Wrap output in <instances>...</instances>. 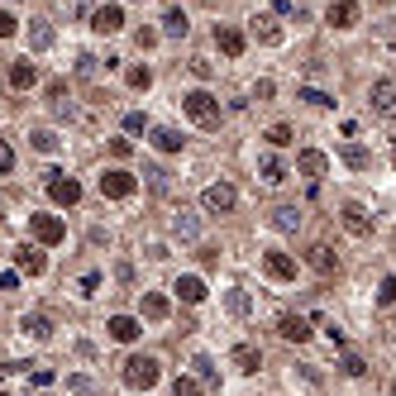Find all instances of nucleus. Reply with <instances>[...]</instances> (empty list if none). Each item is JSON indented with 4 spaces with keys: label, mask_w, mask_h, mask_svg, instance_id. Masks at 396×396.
Segmentation results:
<instances>
[{
    "label": "nucleus",
    "mask_w": 396,
    "mask_h": 396,
    "mask_svg": "<svg viewBox=\"0 0 396 396\" xmlns=\"http://www.w3.org/2000/svg\"><path fill=\"white\" fill-rule=\"evenodd\" d=\"M182 115L191 120V125H201V129H220V101H215L211 91H186Z\"/></svg>",
    "instance_id": "f257e3e1"
},
{
    "label": "nucleus",
    "mask_w": 396,
    "mask_h": 396,
    "mask_svg": "<svg viewBox=\"0 0 396 396\" xmlns=\"http://www.w3.org/2000/svg\"><path fill=\"white\" fill-rule=\"evenodd\" d=\"M158 377H162V363L153 358V353H134L129 363H125V382H129V387H139V392L158 387Z\"/></svg>",
    "instance_id": "f03ea898"
},
{
    "label": "nucleus",
    "mask_w": 396,
    "mask_h": 396,
    "mask_svg": "<svg viewBox=\"0 0 396 396\" xmlns=\"http://www.w3.org/2000/svg\"><path fill=\"white\" fill-rule=\"evenodd\" d=\"M134 191H139V177H134V172H125V167L101 172V196H110V201H129Z\"/></svg>",
    "instance_id": "7ed1b4c3"
},
{
    "label": "nucleus",
    "mask_w": 396,
    "mask_h": 396,
    "mask_svg": "<svg viewBox=\"0 0 396 396\" xmlns=\"http://www.w3.org/2000/svg\"><path fill=\"white\" fill-rule=\"evenodd\" d=\"M368 106H372V115H382V120H396V77H377V81H372Z\"/></svg>",
    "instance_id": "20e7f679"
},
{
    "label": "nucleus",
    "mask_w": 396,
    "mask_h": 396,
    "mask_svg": "<svg viewBox=\"0 0 396 396\" xmlns=\"http://www.w3.org/2000/svg\"><path fill=\"white\" fill-rule=\"evenodd\" d=\"M201 206H206L211 215H229L239 206V191L229 182H211L206 191H201Z\"/></svg>",
    "instance_id": "39448f33"
},
{
    "label": "nucleus",
    "mask_w": 396,
    "mask_h": 396,
    "mask_svg": "<svg viewBox=\"0 0 396 396\" xmlns=\"http://www.w3.org/2000/svg\"><path fill=\"white\" fill-rule=\"evenodd\" d=\"M29 234L38 239L43 248H53V243H62V239H67V225H62L57 215H29Z\"/></svg>",
    "instance_id": "423d86ee"
},
{
    "label": "nucleus",
    "mask_w": 396,
    "mask_h": 396,
    "mask_svg": "<svg viewBox=\"0 0 396 396\" xmlns=\"http://www.w3.org/2000/svg\"><path fill=\"white\" fill-rule=\"evenodd\" d=\"M263 272L272 277V282H296V258L282 253V248H267L263 253Z\"/></svg>",
    "instance_id": "0eeeda50"
},
{
    "label": "nucleus",
    "mask_w": 396,
    "mask_h": 396,
    "mask_svg": "<svg viewBox=\"0 0 396 396\" xmlns=\"http://www.w3.org/2000/svg\"><path fill=\"white\" fill-rule=\"evenodd\" d=\"M48 196H53V206H77L81 186L72 177H62V172H48Z\"/></svg>",
    "instance_id": "6e6552de"
},
{
    "label": "nucleus",
    "mask_w": 396,
    "mask_h": 396,
    "mask_svg": "<svg viewBox=\"0 0 396 396\" xmlns=\"http://www.w3.org/2000/svg\"><path fill=\"white\" fill-rule=\"evenodd\" d=\"M358 0H330V10H325V20H330V29H353L358 24Z\"/></svg>",
    "instance_id": "1a4fd4ad"
},
{
    "label": "nucleus",
    "mask_w": 396,
    "mask_h": 396,
    "mask_svg": "<svg viewBox=\"0 0 396 396\" xmlns=\"http://www.w3.org/2000/svg\"><path fill=\"white\" fill-rule=\"evenodd\" d=\"M91 29H96V34H120V29H125V10H120V5H96Z\"/></svg>",
    "instance_id": "9d476101"
},
{
    "label": "nucleus",
    "mask_w": 396,
    "mask_h": 396,
    "mask_svg": "<svg viewBox=\"0 0 396 396\" xmlns=\"http://www.w3.org/2000/svg\"><path fill=\"white\" fill-rule=\"evenodd\" d=\"M215 48H220L225 57H239L243 48H248V38H243L234 24H215Z\"/></svg>",
    "instance_id": "9b49d317"
},
{
    "label": "nucleus",
    "mask_w": 396,
    "mask_h": 396,
    "mask_svg": "<svg viewBox=\"0 0 396 396\" xmlns=\"http://www.w3.org/2000/svg\"><path fill=\"white\" fill-rule=\"evenodd\" d=\"M15 263H20V272H29V277H43V272H48V258H43L34 243H20V248H15Z\"/></svg>",
    "instance_id": "f8f14e48"
},
{
    "label": "nucleus",
    "mask_w": 396,
    "mask_h": 396,
    "mask_svg": "<svg viewBox=\"0 0 396 396\" xmlns=\"http://www.w3.org/2000/svg\"><path fill=\"white\" fill-rule=\"evenodd\" d=\"M306 263L316 267L320 277H330V272H339V258H334V248H330V243H311V248H306Z\"/></svg>",
    "instance_id": "ddd939ff"
},
{
    "label": "nucleus",
    "mask_w": 396,
    "mask_h": 396,
    "mask_svg": "<svg viewBox=\"0 0 396 396\" xmlns=\"http://www.w3.org/2000/svg\"><path fill=\"white\" fill-rule=\"evenodd\" d=\"M339 215H344V229H348V234H358V239H368V234H372V215L363 211V206H353V201H348Z\"/></svg>",
    "instance_id": "4468645a"
},
{
    "label": "nucleus",
    "mask_w": 396,
    "mask_h": 396,
    "mask_svg": "<svg viewBox=\"0 0 396 396\" xmlns=\"http://www.w3.org/2000/svg\"><path fill=\"white\" fill-rule=\"evenodd\" d=\"M5 81H10L15 91H29V86H38V67H34L29 57H20V62H10V72H5Z\"/></svg>",
    "instance_id": "2eb2a0df"
},
{
    "label": "nucleus",
    "mask_w": 396,
    "mask_h": 396,
    "mask_svg": "<svg viewBox=\"0 0 396 396\" xmlns=\"http://www.w3.org/2000/svg\"><path fill=\"white\" fill-rule=\"evenodd\" d=\"M296 172H301V177H311V182H320V177L330 172V158H325L320 148H306V153L296 158Z\"/></svg>",
    "instance_id": "dca6fc26"
},
{
    "label": "nucleus",
    "mask_w": 396,
    "mask_h": 396,
    "mask_svg": "<svg viewBox=\"0 0 396 396\" xmlns=\"http://www.w3.org/2000/svg\"><path fill=\"white\" fill-rule=\"evenodd\" d=\"M110 339H120V344H134L139 334H143V320H134V316H110Z\"/></svg>",
    "instance_id": "f3484780"
},
{
    "label": "nucleus",
    "mask_w": 396,
    "mask_h": 396,
    "mask_svg": "<svg viewBox=\"0 0 396 396\" xmlns=\"http://www.w3.org/2000/svg\"><path fill=\"white\" fill-rule=\"evenodd\" d=\"M229 363H234L239 372H258L263 368V353H258V344H234V348H229Z\"/></svg>",
    "instance_id": "a211bd4d"
},
{
    "label": "nucleus",
    "mask_w": 396,
    "mask_h": 396,
    "mask_svg": "<svg viewBox=\"0 0 396 396\" xmlns=\"http://www.w3.org/2000/svg\"><path fill=\"white\" fill-rule=\"evenodd\" d=\"M139 311H143V320H153V325H158V320H167V316H172V301H167L162 291H143Z\"/></svg>",
    "instance_id": "6ab92c4d"
},
{
    "label": "nucleus",
    "mask_w": 396,
    "mask_h": 396,
    "mask_svg": "<svg viewBox=\"0 0 396 396\" xmlns=\"http://www.w3.org/2000/svg\"><path fill=\"white\" fill-rule=\"evenodd\" d=\"M172 291L182 296L186 306H201V301H206V282H201L196 272H186V277H177V282H172Z\"/></svg>",
    "instance_id": "aec40b11"
},
{
    "label": "nucleus",
    "mask_w": 396,
    "mask_h": 396,
    "mask_svg": "<svg viewBox=\"0 0 396 396\" xmlns=\"http://www.w3.org/2000/svg\"><path fill=\"white\" fill-rule=\"evenodd\" d=\"M277 334L287 344H306L311 339V320H301V316H282L277 320Z\"/></svg>",
    "instance_id": "412c9836"
},
{
    "label": "nucleus",
    "mask_w": 396,
    "mask_h": 396,
    "mask_svg": "<svg viewBox=\"0 0 396 396\" xmlns=\"http://www.w3.org/2000/svg\"><path fill=\"white\" fill-rule=\"evenodd\" d=\"M148 143H153V148H158V153H182V134L177 129H167V125H158V129H148Z\"/></svg>",
    "instance_id": "4be33fe9"
},
{
    "label": "nucleus",
    "mask_w": 396,
    "mask_h": 396,
    "mask_svg": "<svg viewBox=\"0 0 396 396\" xmlns=\"http://www.w3.org/2000/svg\"><path fill=\"white\" fill-rule=\"evenodd\" d=\"M162 34H167V38H186V34H191V20H186V10H177V5H172V10L162 15Z\"/></svg>",
    "instance_id": "5701e85b"
},
{
    "label": "nucleus",
    "mask_w": 396,
    "mask_h": 396,
    "mask_svg": "<svg viewBox=\"0 0 396 396\" xmlns=\"http://www.w3.org/2000/svg\"><path fill=\"white\" fill-rule=\"evenodd\" d=\"M20 330H24L29 339H48V334H53V320L43 316V311H34V316L20 320Z\"/></svg>",
    "instance_id": "b1692460"
},
{
    "label": "nucleus",
    "mask_w": 396,
    "mask_h": 396,
    "mask_svg": "<svg viewBox=\"0 0 396 396\" xmlns=\"http://www.w3.org/2000/svg\"><path fill=\"white\" fill-rule=\"evenodd\" d=\"M48 106H53L57 120H72V101H67V81H53L48 86Z\"/></svg>",
    "instance_id": "393cba45"
},
{
    "label": "nucleus",
    "mask_w": 396,
    "mask_h": 396,
    "mask_svg": "<svg viewBox=\"0 0 396 396\" xmlns=\"http://www.w3.org/2000/svg\"><path fill=\"white\" fill-rule=\"evenodd\" d=\"M272 229L296 234V229H301V211H296V206H277V211H272Z\"/></svg>",
    "instance_id": "a878e982"
},
{
    "label": "nucleus",
    "mask_w": 396,
    "mask_h": 396,
    "mask_svg": "<svg viewBox=\"0 0 396 396\" xmlns=\"http://www.w3.org/2000/svg\"><path fill=\"white\" fill-rule=\"evenodd\" d=\"M172 234H177V239H196V234H201V215L177 211V215H172Z\"/></svg>",
    "instance_id": "bb28decb"
},
{
    "label": "nucleus",
    "mask_w": 396,
    "mask_h": 396,
    "mask_svg": "<svg viewBox=\"0 0 396 396\" xmlns=\"http://www.w3.org/2000/svg\"><path fill=\"white\" fill-rule=\"evenodd\" d=\"M248 24H253V34H258L263 43H282V29H277V20H272V15H253Z\"/></svg>",
    "instance_id": "cd10ccee"
},
{
    "label": "nucleus",
    "mask_w": 396,
    "mask_h": 396,
    "mask_svg": "<svg viewBox=\"0 0 396 396\" xmlns=\"http://www.w3.org/2000/svg\"><path fill=\"white\" fill-rule=\"evenodd\" d=\"M258 172H263V182H267V186H282V182H287V162H282V158H272V153H267V158L258 162Z\"/></svg>",
    "instance_id": "c85d7f7f"
},
{
    "label": "nucleus",
    "mask_w": 396,
    "mask_h": 396,
    "mask_svg": "<svg viewBox=\"0 0 396 396\" xmlns=\"http://www.w3.org/2000/svg\"><path fill=\"white\" fill-rule=\"evenodd\" d=\"M29 48H34V53H43V48H53V24H43V20H34V24H29Z\"/></svg>",
    "instance_id": "c756f323"
},
{
    "label": "nucleus",
    "mask_w": 396,
    "mask_h": 396,
    "mask_svg": "<svg viewBox=\"0 0 396 396\" xmlns=\"http://www.w3.org/2000/svg\"><path fill=\"white\" fill-rule=\"evenodd\" d=\"M296 101H306V106H316V110L334 106V96H330V91H320V86H296Z\"/></svg>",
    "instance_id": "7c9ffc66"
},
{
    "label": "nucleus",
    "mask_w": 396,
    "mask_h": 396,
    "mask_svg": "<svg viewBox=\"0 0 396 396\" xmlns=\"http://www.w3.org/2000/svg\"><path fill=\"white\" fill-rule=\"evenodd\" d=\"M339 158L348 162V167H358V172H363V167L372 162V153L363 148V143H344V148H339Z\"/></svg>",
    "instance_id": "2f4dec72"
},
{
    "label": "nucleus",
    "mask_w": 396,
    "mask_h": 396,
    "mask_svg": "<svg viewBox=\"0 0 396 396\" xmlns=\"http://www.w3.org/2000/svg\"><path fill=\"white\" fill-rule=\"evenodd\" d=\"M29 143H34L38 153H57V148H62V139H57L53 129H34V134H29Z\"/></svg>",
    "instance_id": "473e14b6"
},
{
    "label": "nucleus",
    "mask_w": 396,
    "mask_h": 396,
    "mask_svg": "<svg viewBox=\"0 0 396 396\" xmlns=\"http://www.w3.org/2000/svg\"><path fill=\"white\" fill-rule=\"evenodd\" d=\"M225 306H229V316H248V311H253V301H248V291H243V287L229 291V296H225Z\"/></svg>",
    "instance_id": "72a5a7b5"
},
{
    "label": "nucleus",
    "mask_w": 396,
    "mask_h": 396,
    "mask_svg": "<svg viewBox=\"0 0 396 396\" xmlns=\"http://www.w3.org/2000/svg\"><path fill=\"white\" fill-rule=\"evenodd\" d=\"M143 182H148V191H158V196L172 186V182H167V172H162V167H153V162H143Z\"/></svg>",
    "instance_id": "f704fd0d"
},
{
    "label": "nucleus",
    "mask_w": 396,
    "mask_h": 396,
    "mask_svg": "<svg viewBox=\"0 0 396 396\" xmlns=\"http://www.w3.org/2000/svg\"><path fill=\"white\" fill-rule=\"evenodd\" d=\"M125 81H129L134 91H148V86H153V72H148V67H129V72H125Z\"/></svg>",
    "instance_id": "c9c22d12"
},
{
    "label": "nucleus",
    "mask_w": 396,
    "mask_h": 396,
    "mask_svg": "<svg viewBox=\"0 0 396 396\" xmlns=\"http://www.w3.org/2000/svg\"><path fill=\"white\" fill-rule=\"evenodd\" d=\"M172 396H206V387H201L196 377H177V382H172Z\"/></svg>",
    "instance_id": "e433bc0d"
},
{
    "label": "nucleus",
    "mask_w": 396,
    "mask_h": 396,
    "mask_svg": "<svg viewBox=\"0 0 396 396\" xmlns=\"http://www.w3.org/2000/svg\"><path fill=\"white\" fill-rule=\"evenodd\" d=\"M191 368H196V382H215V363L206 358V353H196V358H191Z\"/></svg>",
    "instance_id": "4c0bfd02"
},
{
    "label": "nucleus",
    "mask_w": 396,
    "mask_h": 396,
    "mask_svg": "<svg viewBox=\"0 0 396 396\" xmlns=\"http://www.w3.org/2000/svg\"><path fill=\"white\" fill-rule=\"evenodd\" d=\"M291 139H296V134H291V125H272V129H267V143H272V148H287Z\"/></svg>",
    "instance_id": "58836bf2"
},
{
    "label": "nucleus",
    "mask_w": 396,
    "mask_h": 396,
    "mask_svg": "<svg viewBox=\"0 0 396 396\" xmlns=\"http://www.w3.org/2000/svg\"><path fill=\"white\" fill-rule=\"evenodd\" d=\"M67 15L72 20H91L96 15V0H67Z\"/></svg>",
    "instance_id": "ea45409f"
},
{
    "label": "nucleus",
    "mask_w": 396,
    "mask_h": 396,
    "mask_svg": "<svg viewBox=\"0 0 396 396\" xmlns=\"http://www.w3.org/2000/svg\"><path fill=\"white\" fill-rule=\"evenodd\" d=\"M396 301V277H382V287H377V306H392Z\"/></svg>",
    "instance_id": "a19ab883"
},
{
    "label": "nucleus",
    "mask_w": 396,
    "mask_h": 396,
    "mask_svg": "<svg viewBox=\"0 0 396 396\" xmlns=\"http://www.w3.org/2000/svg\"><path fill=\"white\" fill-rule=\"evenodd\" d=\"M339 368L348 372V377H363V372H368V368H363V358H358V353H344V363H339Z\"/></svg>",
    "instance_id": "79ce46f5"
},
{
    "label": "nucleus",
    "mask_w": 396,
    "mask_h": 396,
    "mask_svg": "<svg viewBox=\"0 0 396 396\" xmlns=\"http://www.w3.org/2000/svg\"><path fill=\"white\" fill-rule=\"evenodd\" d=\"M125 129H129V134H143V129H148V120H143V110H129V115H125Z\"/></svg>",
    "instance_id": "37998d69"
},
{
    "label": "nucleus",
    "mask_w": 396,
    "mask_h": 396,
    "mask_svg": "<svg viewBox=\"0 0 396 396\" xmlns=\"http://www.w3.org/2000/svg\"><path fill=\"white\" fill-rule=\"evenodd\" d=\"M272 10H277V15H296V20H306V10H301L296 0H272Z\"/></svg>",
    "instance_id": "c03bdc74"
},
{
    "label": "nucleus",
    "mask_w": 396,
    "mask_h": 396,
    "mask_svg": "<svg viewBox=\"0 0 396 396\" xmlns=\"http://www.w3.org/2000/svg\"><path fill=\"white\" fill-rule=\"evenodd\" d=\"M5 172H15V148L0 139V177H5Z\"/></svg>",
    "instance_id": "a18cd8bd"
},
{
    "label": "nucleus",
    "mask_w": 396,
    "mask_h": 396,
    "mask_svg": "<svg viewBox=\"0 0 396 396\" xmlns=\"http://www.w3.org/2000/svg\"><path fill=\"white\" fill-rule=\"evenodd\" d=\"M15 29H20V20L10 10H0V38H15Z\"/></svg>",
    "instance_id": "49530a36"
},
{
    "label": "nucleus",
    "mask_w": 396,
    "mask_h": 396,
    "mask_svg": "<svg viewBox=\"0 0 396 396\" xmlns=\"http://www.w3.org/2000/svg\"><path fill=\"white\" fill-rule=\"evenodd\" d=\"M77 77H96V57H91V53L77 57Z\"/></svg>",
    "instance_id": "de8ad7c7"
},
{
    "label": "nucleus",
    "mask_w": 396,
    "mask_h": 396,
    "mask_svg": "<svg viewBox=\"0 0 396 396\" xmlns=\"http://www.w3.org/2000/svg\"><path fill=\"white\" fill-rule=\"evenodd\" d=\"M110 153H115V158H129L134 143H129V139H110Z\"/></svg>",
    "instance_id": "09e8293b"
},
{
    "label": "nucleus",
    "mask_w": 396,
    "mask_h": 396,
    "mask_svg": "<svg viewBox=\"0 0 396 396\" xmlns=\"http://www.w3.org/2000/svg\"><path fill=\"white\" fill-rule=\"evenodd\" d=\"M96 287H101V272H86L81 277V296H96Z\"/></svg>",
    "instance_id": "8fccbe9b"
},
{
    "label": "nucleus",
    "mask_w": 396,
    "mask_h": 396,
    "mask_svg": "<svg viewBox=\"0 0 396 396\" xmlns=\"http://www.w3.org/2000/svg\"><path fill=\"white\" fill-rule=\"evenodd\" d=\"M34 387H38V392L53 387V368H34Z\"/></svg>",
    "instance_id": "3c124183"
},
{
    "label": "nucleus",
    "mask_w": 396,
    "mask_h": 396,
    "mask_svg": "<svg viewBox=\"0 0 396 396\" xmlns=\"http://www.w3.org/2000/svg\"><path fill=\"white\" fill-rule=\"evenodd\" d=\"M67 387H72V392H81V396H91V392H96V382H91V377H72Z\"/></svg>",
    "instance_id": "603ef678"
},
{
    "label": "nucleus",
    "mask_w": 396,
    "mask_h": 396,
    "mask_svg": "<svg viewBox=\"0 0 396 396\" xmlns=\"http://www.w3.org/2000/svg\"><path fill=\"white\" fill-rule=\"evenodd\" d=\"M20 287V272H0V291H15Z\"/></svg>",
    "instance_id": "864d4df0"
},
{
    "label": "nucleus",
    "mask_w": 396,
    "mask_h": 396,
    "mask_svg": "<svg viewBox=\"0 0 396 396\" xmlns=\"http://www.w3.org/2000/svg\"><path fill=\"white\" fill-rule=\"evenodd\" d=\"M272 91H277L272 81H258V86H253V96H258V101H272Z\"/></svg>",
    "instance_id": "5fc2aeb1"
},
{
    "label": "nucleus",
    "mask_w": 396,
    "mask_h": 396,
    "mask_svg": "<svg viewBox=\"0 0 396 396\" xmlns=\"http://www.w3.org/2000/svg\"><path fill=\"white\" fill-rule=\"evenodd\" d=\"M392 396H396V382H392Z\"/></svg>",
    "instance_id": "6e6d98bb"
},
{
    "label": "nucleus",
    "mask_w": 396,
    "mask_h": 396,
    "mask_svg": "<svg viewBox=\"0 0 396 396\" xmlns=\"http://www.w3.org/2000/svg\"><path fill=\"white\" fill-rule=\"evenodd\" d=\"M392 162H396V153H392Z\"/></svg>",
    "instance_id": "4d7b16f0"
},
{
    "label": "nucleus",
    "mask_w": 396,
    "mask_h": 396,
    "mask_svg": "<svg viewBox=\"0 0 396 396\" xmlns=\"http://www.w3.org/2000/svg\"><path fill=\"white\" fill-rule=\"evenodd\" d=\"M0 396H5V392H0Z\"/></svg>",
    "instance_id": "13d9d810"
},
{
    "label": "nucleus",
    "mask_w": 396,
    "mask_h": 396,
    "mask_svg": "<svg viewBox=\"0 0 396 396\" xmlns=\"http://www.w3.org/2000/svg\"><path fill=\"white\" fill-rule=\"evenodd\" d=\"M43 396H48V392H43Z\"/></svg>",
    "instance_id": "bf43d9fd"
}]
</instances>
